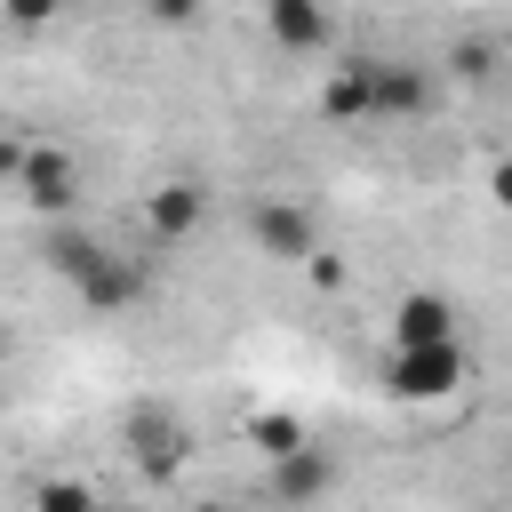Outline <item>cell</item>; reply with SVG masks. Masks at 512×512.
<instances>
[{
  "instance_id": "cell-7",
  "label": "cell",
  "mask_w": 512,
  "mask_h": 512,
  "mask_svg": "<svg viewBox=\"0 0 512 512\" xmlns=\"http://www.w3.org/2000/svg\"><path fill=\"white\" fill-rule=\"evenodd\" d=\"M144 288H152V272H144L136 256H120V248H104V256L72 280V296H80L88 312H128V304H144Z\"/></svg>"
},
{
  "instance_id": "cell-13",
  "label": "cell",
  "mask_w": 512,
  "mask_h": 512,
  "mask_svg": "<svg viewBox=\"0 0 512 512\" xmlns=\"http://www.w3.org/2000/svg\"><path fill=\"white\" fill-rule=\"evenodd\" d=\"M312 432H304V416H288V408H264V416H248V448L272 464V456H296Z\"/></svg>"
},
{
  "instance_id": "cell-4",
  "label": "cell",
  "mask_w": 512,
  "mask_h": 512,
  "mask_svg": "<svg viewBox=\"0 0 512 512\" xmlns=\"http://www.w3.org/2000/svg\"><path fill=\"white\" fill-rule=\"evenodd\" d=\"M248 240H256L264 264H312V256H320V224H312V208L288 200V192H256V200H248Z\"/></svg>"
},
{
  "instance_id": "cell-12",
  "label": "cell",
  "mask_w": 512,
  "mask_h": 512,
  "mask_svg": "<svg viewBox=\"0 0 512 512\" xmlns=\"http://www.w3.org/2000/svg\"><path fill=\"white\" fill-rule=\"evenodd\" d=\"M40 256H48V272H56V280H64V288H72V280H80V272H88V264H96V256H104V240H96V232H80V224H64V216H56V232H48V248H40Z\"/></svg>"
},
{
  "instance_id": "cell-5",
  "label": "cell",
  "mask_w": 512,
  "mask_h": 512,
  "mask_svg": "<svg viewBox=\"0 0 512 512\" xmlns=\"http://www.w3.org/2000/svg\"><path fill=\"white\" fill-rule=\"evenodd\" d=\"M368 88H376V120H424L440 96V80L416 56H384V64L368 56Z\"/></svg>"
},
{
  "instance_id": "cell-16",
  "label": "cell",
  "mask_w": 512,
  "mask_h": 512,
  "mask_svg": "<svg viewBox=\"0 0 512 512\" xmlns=\"http://www.w3.org/2000/svg\"><path fill=\"white\" fill-rule=\"evenodd\" d=\"M64 16V0H8V24L16 32H40V24H56Z\"/></svg>"
},
{
  "instance_id": "cell-3",
  "label": "cell",
  "mask_w": 512,
  "mask_h": 512,
  "mask_svg": "<svg viewBox=\"0 0 512 512\" xmlns=\"http://www.w3.org/2000/svg\"><path fill=\"white\" fill-rule=\"evenodd\" d=\"M120 440H128V456H136V472H144L152 488H168V480L192 464V424H184L176 408H160V400H136V408L120 416Z\"/></svg>"
},
{
  "instance_id": "cell-15",
  "label": "cell",
  "mask_w": 512,
  "mask_h": 512,
  "mask_svg": "<svg viewBox=\"0 0 512 512\" xmlns=\"http://www.w3.org/2000/svg\"><path fill=\"white\" fill-rule=\"evenodd\" d=\"M448 64H456V80H488L496 48H488V40H464V48H448Z\"/></svg>"
},
{
  "instance_id": "cell-2",
  "label": "cell",
  "mask_w": 512,
  "mask_h": 512,
  "mask_svg": "<svg viewBox=\"0 0 512 512\" xmlns=\"http://www.w3.org/2000/svg\"><path fill=\"white\" fill-rule=\"evenodd\" d=\"M464 384V344L448 336V344H392L384 352V392L400 400V408H432V400H448Z\"/></svg>"
},
{
  "instance_id": "cell-11",
  "label": "cell",
  "mask_w": 512,
  "mask_h": 512,
  "mask_svg": "<svg viewBox=\"0 0 512 512\" xmlns=\"http://www.w3.org/2000/svg\"><path fill=\"white\" fill-rule=\"evenodd\" d=\"M320 120L352 128V120H376V88H368V56H344L328 80H320Z\"/></svg>"
},
{
  "instance_id": "cell-17",
  "label": "cell",
  "mask_w": 512,
  "mask_h": 512,
  "mask_svg": "<svg viewBox=\"0 0 512 512\" xmlns=\"http://www.w3.org/2000/svg\"><path fill=\"white\" fill-rule=\"evenodd\" d=\"M200 8H208V0H144L152 24H200Z\"/></svg>"
},
{
  "instance_id": "cell-1",
  "label": "cell",
  "mask_w": 512,
  "mask_h": 512,
  "mask_svg": "<svg viewBox=\"0 0 512 512\" xmlns=\"http://www.w3.org/2000/svg\"><path fill=\"white\" fill-rule=\"evenodd\" d=\"M0 168H8V184L24 192L32 216H48V224L72 216V200H80V160H72L64 144H8Z\"/></svg>"
},
{
  "instance_id": "cell-19",
  "label": "cell",
  "mask_w": 512,
  "mask_h": 512,
  "mask_svg": "<svg viewBox=\"0 0 512 512\" xmlns=\"http://www.w3.org/2000/svg\"><path fill=\"white\" fill-rule=\"evenodd\" d=\"M304 272H312V280H320V288H344V264H336V256H328V248H320V256H312V264H304Z\"/></svg>"
},
{
  "instance_id": "cell-18",
  "label": "cell",
  "mask_w": 512,
  "mask_h": 512,
  "mask_svg": "<svg viewBox=\"0 0 512 512\" xmlns=\"http://www.w3.org/2000/svg\"><path fill=\"white\" fill-rule=\"evenodd\" d=\"M488 200H496V208H512V152L488 168Z\"/></svg>"
},
{
  "instance_id": "cell-8",
  "label": "cell",
  "mask_w": 512,
  "mask_h": 512,
  "mask_svg": "<svg viewBox=\"0 0 512 512\" xmlns=\"http://www.w3.org/2000/svg\"><path fill=\"white\" fill-rule=\"evenodd\" d=\"M264 32L280 56H328L336 16H328V0H264Z\"/></svg>"
},
{
  "instance_id": "cell-10",
  "label": "cell",
  "mask_w": 512,
  "mask_h": 512,
  "mask_svg": "<svg viewBox=\"0 0 512 512\" xmlns=\"http://www.w3.org/2000/svg\"><path fill=\"white\" fill-rule=\"evenodd\" d=\"M264 488H272L280 504H312V496H328V488H336V456L304 440L296 456H272V480H264Z\"/></svg>"
},
{
  "instance_id": "cell-14",
  "label": "cell",
  "mask_w": 512,
  "mask_h": 512,
  "mask_svg": "<svg viewBox=\"0 0 512 512\" xmlns=\"http://www.w3.org/2000/svg\"><path fill=\"white\" fill-rule=\"evenodd\" d=\"M88 504H96L88 480H40L32 488V512H88Z\"/></svg>"
},
{
  "instance_id": "cell-9",
  "label": "cell",
  "mask_w": 512,
  "mask_h": 512,
  "mask_svg": "<svg viewBox=\"0 0 512 512\" xmlns=\"http://www.w3.org/2000/svg\"><path fill=\"white\" fill-rule=\"evenodd\" d=\"M456 336V304L440 288H408L392 304V344H448Z\"/></svg>"
},
{
  "instance_id": "cell-6",
  "label": "cell",
  "mask_w": 512,
  "mask_h": 512,
  "mask_svg": "<svg viewBox=\"0 0 512 512\" xmlns=\"http://www.w3.org/2000/svg\"><path fill=\"white\" fill-rule=\"evenodd\" d=\"M200 224H208V184H200V176H168V184L144 192V232H152L160 248L192 240Z\"/></svg>"
}]
</instances>
